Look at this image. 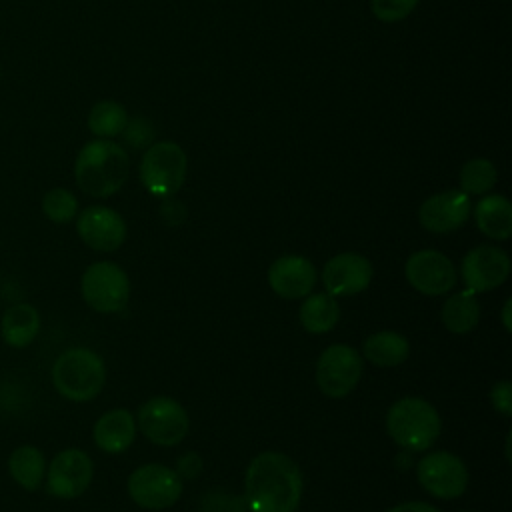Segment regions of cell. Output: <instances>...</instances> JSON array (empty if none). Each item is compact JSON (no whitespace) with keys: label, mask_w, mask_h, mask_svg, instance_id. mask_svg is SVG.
Wrapping results in <instances>:
<instances>
[{"label":"cell","mask_w":512,"mask_h":512,"mask_svg":"<svg viewBox=\"0 0 512 512\" xmlns=\"http://www.w3.org/2000/svg\"><path fill=\"white\" fill-rule=\"evenodd\" d=\"M420 0H372V12L382 22L404 20Z\"/></svg>","instance_id":"83f0119b"},{"label":"cell","mask_w":512,"mask_h":512,"mask_svg":"<svg viewBox=\"0 0 512 512\" xmlns=\"http://www.w3.org/2000/svg\"><path fill=\"white\" fill-rule=\"evenodd\" d=\"M364 358L380 368H394L406 362L410 354V342L406 336L394 330H382L370 334L362 344Z\"/></svg>","instance_id":"44dd1931"},{"label":"cell","mask_w":512,"mask_h":512,"mask_svg":"<svg viewBox=\"0 0 512 512\" xmlns=\"http://www.w3.org/2000/svg\"><path fill=\"white\" fill-rule=\"evenodd\" d=\"M42 212L56 224H68L78 214V200L66 188H52L42 198Z\"/></svg>","instance_id":"4316f807"},{"label":"cell","mask_w":512,"mask_h":512,"mask_svg":"<svg viewBox=\"0 0 512 512\" xmlns=\"http://www.w3.org/2000/svg\"><path fill=\"white\" fill-rule=\"evenodd\" d=\"M136 426L152 444L176 446L186 438L190 418L174 398L154 396L138 408Z\"/></svg>","instance_id":"52a82bcc"},{"label":"cell","mask_w":512,"mask_h":512,"mask_svg":"<svg viewBox=\"0 0 512 512\" xmlns=\"http://www.w3.org/2000/svg\"><path fill=\"white\" fill-rule=\"evenodd\" d=\"M386 430L402 450L426 452L440 436L442 422L430 402L416 396H404L388 408Z\"/></svg>","instance_id":"3957f363"},{"label":"cell","mask_w":512,"mask_h":512,"mask_svg":"<svg viewBox=\"0 0 512 512\" xmlns=\"http://www.w3.org/2000/svg\"><path fill=\"white\" fill-rule=\"evenodd\" d=\"M8 472L12 480L24 490H38L46 476V460L42 450L30 444L18 446L8 458Z\"/></svg>","instance_id":"cb8c5ba5"},{"label":"cell","mask_w":512,"mask_h":512,"mask_svg":"<svg viewBox=\"0 0 512 512\" xmlns=\"http://www.w3.org/2000/svg\"><path fill=\"white\" fill-rule=\"evenodd\" d=\"M106 382L104 360L90 348H68L52 366L56 392L72 402H88L100 394Z\"/></svg>","instance_id":"277c9868"},{"label":"cell","mask_w":512,"mask_h":512,"mask_svg":"<svg viewBox=\"0 0 512 512\" xmlns=\"http://www.w3.org/2000/svg\"><path fill=\"white\" fill-rule=\"evenodd\" d=\"M498 180L496 166L486 158H472L460 170V190L470 194H486Z\"/></svg>","instance_id":"484cf974"},{"label":"cell","mask_w":512,"mask_h":512,"mask_svg":"<svg viewBox=\"0 0 512 512\" xmlns=\"http://www.w3.org/2000/svg\"><path fill=\"white\" fill-rule=\"evenodd\" d=\"M510 256L492 244H480L468 250L460 264V276L474 294L490 292L502 286L510 276Z\"/></svg>","instance_id":"4fadbf2b"},{"label":"cell","mask_w":512,"mask_h":512,"mask_svg":"<svg viewBox=\"0 0 512 512\" xmlns=\"http://www.w3.org/2000/svg\"><path fill=\"white\" fill-rule=\"evenodd\" d=\"M408 284L424 296H442L456 286V268L452 260L432 248L416 250L404 264Z\"/></svg>","instance_id":"7c38bea8"},{"label":"cell","mask_w":512,"mask_h":512,"mask_svg":"<svg viewBox=\"0 0 512 512\" xmlns=\"http://www.w3.org/2000/svg\"><path fill=\"white\" fill-rule=\"evenodd\" d=\"M76 232L88 248L114 252L126 240V222L108 206H88L76 218Z\"/></svg>","instance_id":"5bb4252c"},{"label":"cell","mask_w":512,"mask_h":512,"mask_svg":"<svg viewBox=\"0 0 512 512\" xmlns=\"http://www.w3.org/2000/svg\"><path fill=\"white\" fill-rule=\"evenodd\" d=\"M136 436V420L126 408H114L104 412L94 428V444L106 454H120L128 450Z\"/></svg>","instance_id":"ac0fdd59"},{"label":"cell","mask_w":512,"mask_h":512,"mask_svg":"<svg viewBox=\"0 0 512 512\" xmlns=\"http://www.w3.org/2000/svg\"><path fill=\"white\" fill-rule=\"evenodd\" d=\"M374 270L366 256L342 252L332 256L322 268V284L330 296H354L364 292L372 282Z\"/></svg>","instance_id":"9a60e30c"},{"label":"cell","mask_w":512,"mask_h":512,"mask_svg":"<svg viewBox=\"0 0 512 512\" xmlns=\"http://www.w3.org/2000/svg\"><path fill=\"white\" fill-rule=\"evenodd\" d=\"M318 272L314 264L296 254L276 258L268 268V284L274 294L286 300H298L312 292L316 286Z\"/></svg>","instance_id":"e0dca14e"},{"label":"cell","mask_w":512,"mask_h":512,"mask_svg":"<svg viewBox=\"0 0 512 512\" xmlns=\"http://www.w3.org/2000/svg\"><path fill=\"white\" fill-rule=\"evenodd\" d=\"M510 310H512V300H506V302H504V308H502V324H504V330H506V332L512 330V324H510Z\"/></svg>","instance_id":"d6a6232c"},{"label":"cell","mask_w":512,"mask_h":512,"mask_svg":"<svg viewBox=\"0 0 512 512\" xmlns=\"http://www.w3.org/2000/svg\"><path fill=\"white\" fill-rule=\"evenodd\" d=\"M40 332V314L32 304L10 306L0 320L2 340L12 348H26Z\"/></svg>","instance_id":"d6986e66"},{"label":"cell","mask_w":512,"mask_h":512,"mask_svg":"<svg viewBox=\"0 0 512 512\" xmlns=\"http://www.w3.org/2000/svg\"><path fill=\"white\" fill-rule=\"evenodd\" d=\"M92 476V458L84 450L66 448L58 452L46 468V490L56 498L72 500L88 490Z\"/></svg>","instance_id":"8fae6325"},{"label":"cell","mask_w":512,"mask_h":512,"mask_svg":"<svg viewBox=\"0 0 512 512\" xmlns=\"http://www.w3.org/2000/svg\"><path fill=\"white\" fill-rule=\"evenodd\" d=\"M144 124H146V120H128V124H126V128L122 130V134H124V138H126V142H130L134 148H140V146H146L150 140H152V134H154V130H148V132H144L142 128H144Z\"/></svg>","instance_id":"f546056e"},{"label":"cell","mask_w":512,"mask_h":512,"mask_svg":"<svg viewBox=\"0 0 512 512\" xmlns=\"http://www.w3.org/2000/svg\"><path fill=\"white\" fill-rule=\"evenodd\" d=\"M470 196L462 190H446L426 198L418 208V220L424 230L448 234L464 226L470 216Z\"/></svg>","instance_id":"2e32d148"},{"label":"cell","mask_w":512,"mask_h":512,"mask_svg":"<svg viewBox=\"0 0 512 512\" xmlns=\"http://www.w3.org/2000/svg\"><path fill=\"white\" fill-rule=\"evenodd\" d=\"M130 160L122 146L110 140H92L76 156L74 178L82 192L106 198L116 194L128 180Z\"/></svg>","instance_id":"7a4b0ae2"},{"label":"cell","mask_w":512,"mask_h":512,"mask_svg":"<svg viewBox=\"0 0 512 512\" xmlns=\"http://www.w3.org/2000/svg\"><path fill=\"white\" fill-rule=\"evenodd\" d=\"M302 486L300 468L282 452H260L246 468L244 488L252 512H296Z\"/></svg>","instance_id":"6da1fadb"},{"label":"cell","mask_w":512,"mask_h":512,"mask_svg":"<svg viewBox=\"0 0 512 512\" xmlns=\"http://www.w3.org/2000/svg\"><path fill=\"white\" fill-rule=\"evenodd\" d=\"M128 124V112L114 100H102L92 106L88 114V128L100 138H112L122 134Z\"/></svg>","instance_id":"d4e9b609"},{"label":"cell","mask_w":512,"mask_h":512,"mask_svg":"<svg viewBox=\"0 0 512 512\" xmlns=\"http://www.w3.org/2000/svg\"><path fill=\"white\" fill-rule=\"evenodd\" d=\"M364 360L348 344L328 346L316 362V386L328 398L348 396L360 382Z\"/></svg>","instance_id":"9c48e42d"},{"label":"cell","mask_w":512,"mask_h":512,"mask_svg":"<svg viewBox=\"0 0 512 512\" xmlns=\"http://www.w3.org/2000/svg\"><path fill=\"white\" fill-rule=\"evenodd\" d=\"M200 470H202V460H200V456H198V454H194V452L184 454V456L178 460V464H176V472H178V476L196 478V476L200 474Z\"/></svg>","instance_id":"4dcf8cb0"},{"label":"cell","mask_w":512,"mask_h":512,"mask_svg":"<svg viewBox=\"0 0 512 512\" xmlns=\"http://www.w3.org/2000/svg\"><path fill=\"white\" fill-rule=\"evenodd\" d=\"M188 170L186 152L172 140H162L144 152L140 160V182L160 198H168L180 190Z\"/></svg>","instance_id":"5b68a950"},{"label":"cell","mask_w":512,"mask_h":512,"mask_svg":"<svg viewBox=\"0 0 512 512\" xmlns=\"http://www.w3.org/2000/svg\"><path fill=\"white\" fill-rule=\"evenodd\" d=\"M490 402L496 412L510 418L512 416V384L510 380H500L490 388Z\"/></svg>","instance_id":"f1b7e54d"},{"label":"cell","mask_w":512,"mask_h":512,"mask_svg":"<svg viewBox=\"0 0 512 512\" xmlns=\"http://www.w3.org/2000/svg\"><path fill=\"white\" fill-rule=\"evenodd\" d=\"M298 320L310 334H326L340 320V306L328 292L308 294L300 306Z\"/></svg>","instance_id":"603a6c76"},{"label":"cell","mask_w":512,"mask_h":512,"mask_svg":"<svg viewBox=\"0 0 512 512\" xmlns=\"http://www.w3.org/2000/svg\"><path fill=\"white\" fill-rule=\"evenodd\" d=\"M442 324L452 334H468L472 332L480 322V304L472 290H462L442 304L440 312Z\"/></svg>","instance_id":"7402d4cb"},{"label":"cell","mask_w":512,"mask_h":512,"mask_svg":"<svg viewBox=\"0 0 512 512\" xmlns=\"http://www.w3.org/2000/svg\"><path fill=\"white\" fill-rule=\"evenodd\" d=\"M84 302L102 314H114L126 308L130 298L128 274L114 262L100 260L90 264L80 280Z\"/></svg>","instance_id":"8992f818"},{"label":"cell","mask_w":512,"mask_h":512,"mask_svg":"<svg viewBox=\"0 0 512 512\" xmlns=\"http://www.w3.org/2000/svg\"><path fill=\"white\" fill-rule=\"evenodd\" d=\"M128 494L140 508L164 510L178 502L182 496V478L176 470L164 464L138 466L128 476Z\"/></svg>","instance_id":"ba28073f"},{"label":"cell","mask_w":512,"mask_h":512,"mask_svg":"<svg viewBox=\"0 0 512 512\" xmlns=\"http://www.w3.org/2000/svg\"><path fill=\"white\" fill-rule=\"evenodd\" d=\"M474 220L480 232L492 240H508L512 236V204L500 194L484 196L474 206Z\"/></svg>","instance_id":"ffe728a7"},{"label":"cell","mask_w":512,"mask_h":512,"mask_svg":"<svg viewBox=\"0 0 512 512\" xmlns=\"http://www.w3.org/2000/svg\"><path fill=\"white\" fill-rule=\"evenodd\" d=\"M386 512H440L436 506L426 504V502H404V504H396Z\"/></svg>","instance_id":"1f68e13d"},{"label":"cell","mask_w":512,"mask_h":512,"mask_svg":"<svg viewBox=\"0 0 512 512\" xmlns=\"http://www.w3.org/2000/svg\"><path fill=\"white\" fill-rule=\"evenodd\" d=\"M416 478L434 498L454 500L462 496L468 486V468L456 454L438 450L420 458Z\"/></svg>","instance_id":"30bf717a"}]
</instances>
